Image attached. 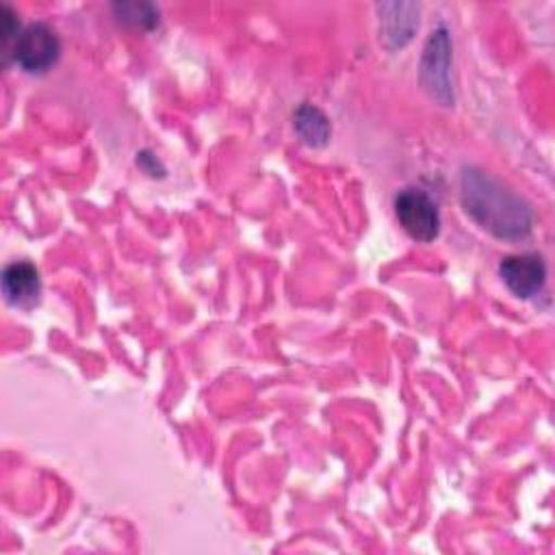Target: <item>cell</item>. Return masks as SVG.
<instances>
[{
    "instance_id": "6da1fadb",
    "label": "cell",
    "mask_w": 555,
    "mask_h": 555,
    "mask_svg": "<svg viewBox=\"0 0 555 555\" xmlns=\"http://www.w3.org/2000/svg\"><path fill=\"white\" fill-rule=\"evenodd\" d=\"M462 204L475 223L499 238H522L533 223L529 204L477 167L462 173Z\"/></svg>"
},
{
    "instance_id": "7a4b0ae2",
    "label": "cell",
    "mask_w": 555,
    "mask_h": 555,
    "mask_svg": "<svg viewBox=\"0 0 555 555\" xmlns=\"http://www.w3.org/2000/svg\"><path fill=\"white\" fill-rule=\"evenodd\" d=\"M59 52H61V43L56 33L48 24L37 22L20 30V37L11 54L24 72L41 74L56 63Z\"/></svg>"
},
{
    "instance_id": "3957f363",
    "label": "cell",
    "mask_w": 555,
    "mask_h": 555,
    "mask_svg": "<svg viewBox=\"0 0 555 555\" xmlns=\"http://www.w3.org/2000/svg\"><path fill=\"white\" fill-rule=\"evenodd\" d=\"M395 212L403 230L423 243H429L438 236L440 217L434 199L418 189H403L395 197Z\"/></svg>"
},
{
    "instance_id": "277c9868",
    "label": "cell",
    "mask_w": 555,
    "mask_h": 555,
    "mask_svg": "<svg viewBox=\"0 0 555 555\" xmlns=\"http://www.w3.org/2000/svg\"><path fill=\"white\" fill-rule=\"evenodd\" d=\"M449 61H451L449 35L444 28H438L429 35L427 46L423 50L421 82L436 100H440L444 104H449L453 100L451 82H449Z\"/></svg>"
},
{
    "instance_id": "5b68a950",
    "label": "cell",
    "mask_w": 555,
    "mask_h": 555,
    "mask_svg": "<svg viewBox=\"0 0 555 555\" xmlns=\"http://www.w3.org/2000/svg\"><path fill=\"white\" fill-rule=\"evenodd\" d=\"M499 273L514 295L533 297L544 286L546 267L538 254H516L501 260Z\"/></svg>"
},
{
    "instance_id": "8992f818",
    "label": "cell",
    "mask_w": 555,
    "mask_h": 555,
    "mask_svg": "<svg viewBox=\"0 0 555 555\" xmlns=\"http://www.w3.org/2000/svg\"><path fill=\"white\" fill-rule=\"evenodd\" d=\"M2 291L15 306H26L39 295V273L30 262H11L2 273Z\"/></svg>"
},
{
    "instance_id": "52a82bcc",
    "label": "cell",
    "mask_w": 555,
    "mask_h": 555,
    "mask_svg": "<svg viewBox=\"0 0 555 555\" xmlns=\"http://www.w3.org/2000/svg\"><path fill=\"white\" fill-rule=\"evenodd\" d=\"M295 130L308 145H323L330 137V121L327 117L310 104H304L295 111Z\"/></svg>"
},
{
    "instance_id": "ba28073f",
    "label": "cell",
    "mask_w": 555,
    "mask_h": 555,
    "mask_svg": "<svg viewBox=\"0 0 555 555\" xmlns=\"http://www.w3.org/2000/svg\"><path fill=\"white\" fill-rule=\"evenodd\" d=\"M416 13H418V7H414V4H401L399 7V20H397V15H386L384 13L382 28H384V37L390 39L388 46H392V48L403 46L412 37V30L418 26V17H414Z\"/></svg>"
},
{
    "instance_id": "9c48e42d",
    "label": "cell",
    "mask_w": 555,
    "mask_h": 555,
    "mask_svg": "<svg viewBox=\"0 0 555 555\" xmlns=\"http://www.w3.org/2000/svg\"><path fill=\"white\" fill-rule=\"evenodd\" d=\"M115 9L119 11V20H124L128 24H134V26L150 28L158 22V11L152 4L124 2V4H115Z\"/></svg>"
}]
</instances>
